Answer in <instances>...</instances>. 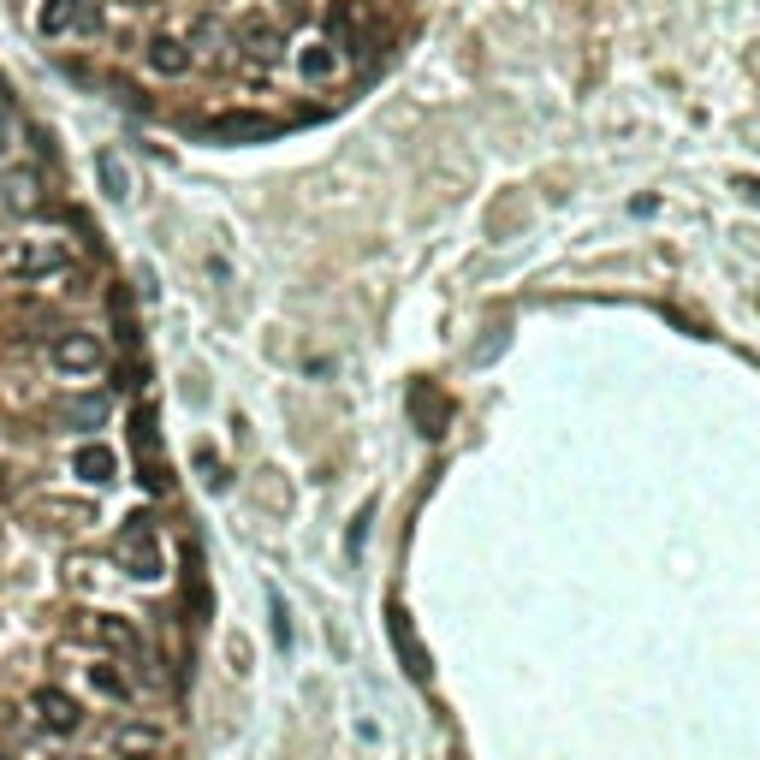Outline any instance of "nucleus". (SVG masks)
Masks as SVG:
<instances>
[{"label": "nucleus", "mask_w": 760, "mask_h": 760, "mask_svg": "<svg viewBox=\"0 0 760 760\" xmlns=\"http://www.w3.org/2000/svg\"><path fill=\"white\" fill-rule=\"evenodd\" d=\"M120 559H125L131 577H143V582H155V577H160V547H155L149 517H131V523H125V535H120Z\"/></svg>", "instance_id": "7ed1b4c3"}, {"label": "nucleus", "mask_w": 760, "mask_h": 760, "mask_svg": "<svg viewBox=\"0 0 760 760\" xmlns=\"http://www.w3.org/2000/svg\"><path fill=\"white\" fill-rule=\"evenodd\" d=\"M48 357H54V369L60 375H96L101 362H108V350H101V339L96 333H60V339L48 345Z\"/></svg>", "instance_id": "f03ea898"}, {"label": "nucleus", "mask_w": 760, "mask_h": 760, "mask_svg": "<svg viewBox=\"0 0 760 760\" xmlns=\"http://www.w3.org/2000/svg\"><path fill=\"white\" fill-rule=\"evenodd\" d=\"M36 719H42V730H54V737H71V730L83 725V707L71 701L66 690H36Z\"/></svg>", "instance_id": "39448f33"}, {"label": "nucleus", "mask_w": 760, "mask_h": 760, "mask_svg": "<svg viewBox=\"0 0 760 760\" xmlns=\"http://www.w3.org/2000/svg\"><path fill=\"white\" fill-rule=\"evenodd\" d=\"M71 268V256H66V244H54V238H24V244H7L0 250V273L7 280H54V273H66Z\"/></svg>", "instance_id": "f257e3e1"}, {"label": "nucleus", "mask_w": 760, "mask_h": 760, "mask_svg": "<svg viewBox=\"0 0 760 760\" xmlns=\"http://www.w3.org/2000/svg\"><path fill=\"white\" fill-rule=\"evenodd\" d=\"M71 470H78L83 481H90V488H101V481H113V476H120V458H113L108 446H78Z\"/></svg>", "instance_id": "6e6552de"}, {"label": "nucleus", "mask_w": 760, "mask_h": 760, "mask_svg": "<svg viewBox=\"0 0 760 760\" xmlns=\"http://www.w3.org/2000/svg\"><path fill=\"white\" fill-rule=\"evenodd\" d=\"M96 172H101V190H108L113 202H125V197H131V172H125V160H120V155H101V160H96Z\"/></svg>", "instance_id": "f8f14e48"}, {"label": "nucleus", "mask_w": 760, "mask_h": 760, "mask_svg": "<svg viewBox=\"0 0 760 760\" xmlns=\"http://www.w3.org/2000/svg\"><path fill=\"white\" fill-rule=\"evenodd\" d=\"M90 630L101 636V641H113V648H137V636H131V624H113V618H96Z\"/></svg>", "instance_id": "2eb2a0df"}, {"label": "nucleus", "mask_w": 760, "mask_h": 760, "mask_svg": "<svg viewBox=\"0 0 760 760\" xmlns=\"http://www.w3.org/2000/svg\"><path fill=\"white\" fill-rule=\"evenodd\" d=\"M78 0H48V7H42V31H48V36H66L71 31V24H78Z\"/></svg>", "instance_id": "4468645a"}, {"label": "nucleus", "mask_w": 760, "mask_h": 760, "mask_svg": "<svg viewBox=\"0 0 760 760\" xmlns=\"http://www.w3.org/2000/svg\"><path fill=\"white\" fill-rule=\"evenodd\" d=\"M120 760H155V755H120Z\"/></svg>", "instance_id": "a211bd4d"}, {"label": "nucleus", "mask_w": 760, "mask_h": 760, "mask_svg": "<svg viewBox=\"0 0 760 760\" xmlns=\"http://www.w3.org/2000/svg\"><path fill=\"white\" fill-rule=\"evenodd\" d=\"M149 66L160 71V78H179V71L190 66L185 42H172V36H155V42H149Z\"/></svg>", "instance_id": "9d476101"}, {"label": "nucleus", "mask_w": 760, "mask_h": 760, "mask_svg": "<svg viewBox=\"0 0 760 760\" xmlns=\"http://www.w3.org/2000/svg\"><path fill=\"white\" fill-rule=\"evenodd\" d=\"M209 131H214L221 143H256V137H273L280 125L261 120V113H221V120H214Z\"/></svg>", "instance_id": "423d86ee"}, {"label": "nucleus", "mask_w": 760, "mask_h": 760, "mask_svg": "<svg viewBox=\"0 0 760 760\" xmlns=\"http://www.w3.org/2000/svg\"><path fill=\"white\" fill-rule=\"evenodd\" d=\"M392 641H399V653H404V666H411V678H428V653L416 648V636H411V618H404V606H392Z\"/></svg>", "instance_id": "1a4fd4ad"}, {"label": "nucleus", "mask_w": 760, "mask_h": 760, "mask_svg": "<svg viewBox=\"0 0 760 760\" xmlns=\"http://www.w3.org/2000/svg\"><path fill=\"white\" fill-rule=\"evenodd\" d=\"M71 422H78V428H96V422L101 416H108V404H101V399H78V404H71V411H66Z\"/></svg>", "instance_id": "dca6fc26"}, {"label": "nucleus", "mask_w": 760, "mask_h": 760, "mask_svg": "<svg viewBox=\"0 0 760 760\" xmlns=\"http://www.w3.org/2000/svg\"><path fill=\"white\" fill-rule=\"evenodd\" d=\"M238 42H244V54H250V60H280V54H286V36L273 31L268 19H244L238 24Z\"/></svg>", "instance_id": "0eeeda50"}, {"label": "nucleus", "mask_w": 760, "mask_h": 760, "mask_svg": "<svg viewBox=\"0 0 760 760\" xmlns=\"http://www.w3.org/2000/svg\"><path fill=\"white\" fill-rule=\"evenodd\" d=\"M7 137H12V125H7V113H0V155H7Z\"/></svg>", "instance_id": "f3484780"}, {"label": "nucleus", "mask_w": 760, "mask_h": 760, "mask_svg": "<svg viewBox=\"0 0 760 760\" xmlns=\"http://www.w3.org/2000/svg\"><path fill=\"white\" fill-rule=\"evenodd\" d=\"M327 31H333V42H357L362 31H369V12H362V7H333Z\"/></svg>", "instance_id": "9b49d317"}, {"label": "nucleus", "mask_w": 760, "mask_h": 760, "mask_svg": "<svg viewBox=\"0 0 760 760\" xmlns=\"http://www.w3.org/2000/svg\"><path fill=\"white\" fill-rule=\"evenodd\" d=\"M42 209V172L36 167H12L0 179V214H36Z\"/></svg>", "instance_id": "20e7f679"}, {"label": "nucleus", "mask_w": 760, "mask_h": 760, "mask_svg": "<svg viewBox=\"0 0 760 760\" xmlns=\"http://www.w3.org/2000/svg\"><path fill=\"white\" fill-rule=\"evenodd\" d=\"M303 78H310V83H327V78H339V54H333V48H303Z\"/></svg>", "instance_id": "ddd939ff"}]
</instances>
